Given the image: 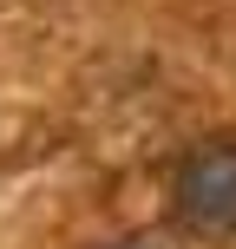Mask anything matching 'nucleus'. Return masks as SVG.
<instances>
[{
  "mask_svg": "<svg viewBox=\"0 0 236 249\" xmlns=\"http://www.w3.org/2000/svg\"><path fill=\"white\" fill-rule=\"evenodd\" d=\"M171 203L197 236H236V138L197 144L171 177Z\"/></svg>",
  "mask_w": 236,
  "mask_h": 249,
  "instance_id": "f257e3e1",
  "label": "nucleus"
},
{
  "mask_svg": "<svg viewBox=\"0 0 236 249\" xmlns=\"http://www.w3.org/2000/svg\"><path fill=\"white\" fill-rule=\"evenodd\" d=\"M112 249H151V243H112Z\"/></svg>",
  "mask_w": 236,
  "mask_h": 249,
  "instance_id": "f03ea898",
  "label": "nucleus"
}]
</instances>
